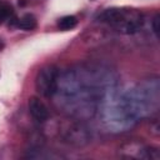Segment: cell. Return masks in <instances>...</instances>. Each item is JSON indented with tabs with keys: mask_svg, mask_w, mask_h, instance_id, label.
<instances>
[{
	"mask_svg": "<svg viewBox=\"0 0 160 160\" xmlns=\"http://www.w3.org/2000/svg\"><path fill=\"white\" fill-rule=\"evenodd\" d=\"M98 19L122 34H135L142 26V15L135 9L110 8L104 10Z\"/></svg>",
	"mask_w": 160,
	"mask_h": 160,
	"instance_id": "cell-2",
	"label": "cell"
},
{
	"mask_svg": "<svg viewBox=\"0 0 160 160\" xmlns=\"http://www.w3.org/2000/svg\"><path fill=\"white\" fill-rule=\"evenodd\" d=\"M58 79H59V71L55 66L48 65L42 68L35 79V86L40 95L45 98H51L55 95L58 89Z\"/></svg>",
	"mask_w": 160,
	"mask_h": 160,
	"instance_id": "cell-4",
	"label": "cell"
},
{
	"mask_svg": "<svg viewBox=\"0 0 160 160\" xmlns=\"http://www.w3.org/2000/svg\"><path fill=\"white\" fill-rule=\"evenodd\" d=\"M122 158H132V159H154L158 160L160 158L159 151L156 149L146 148L144 145L138 144H126L121 148Z\"/></svg>",
	"mask_w": 160,
	"mask_h": 160,
	"instance_id": "cell-5",
	"label": "cell"
},
{
	"mask_svg": "<svg viewBox=\"0 0 160 160\" xmlns=\"http://www.w3.org/2000/svg\"><path fill=\"white\" fill-rule=\"evenodd\" d=\"M159 22H160V15L156 14V15L154 16V19H152V22H151L152 31H154V34L156 35V38H159V32H160V25H159Z\"/></svg>",
	"mask_w": 160,
	"mask_h": 160,
	"instance_id": "cell-11",
	"label": "cell"
},
{
	"mask_svg": "<svg viewBox=\"0 0 160 160\" xmlns=\"http://www.w3.org/2000/svg\"><path fill=\"white\" fill-rule=\"evenodd\" d=\"M29 112L31 114V116L39 121V122H44L45 120L49 119V110L46 108V105L36 96H31L29 99Z\"/></svg>",
	"mask_w": 160,
	"mask_h": 160,
	"instance_id": "cell-7",
	"label": "cell"
},
{
	"mask_svg": "<svg viewBox=\"0 0 160 160\" xmlns=\"http://www.w3.org/2000/svg\"><path fill=\"white\" fill-rule=\"evenodd\" d=\"M78 25V19L72 15H66L61 18L58 22V26L60 30H71Z\"/></svg>",
	"mask_w": 160,
	"mask_h": 160,
	"instance_id": "cell-9",
	"label": "cell"
},
{
	"mask_svg": "<svg viewBox=\"0 0 160 160\" xmlns=\"http://www.w3.org/2000/svg\"><path fill=\"white\" fill-rule=\"evenodd\" d=\"M139 116L149 115L159 108V81L150 79L144 81L136 89L131 90Z\"/></svg>",
	"mask_w": 160,
	"mask_h": 160,
	"instance_id": "cell-3",
	"label": "cell"
},
{
	"mask_svg": "<svg viewBox=\"0 0 160 160\" xmlns=\"http://www.w3.org/2000/svg\"><path fill=\"white\" fill-rule=\"evenodd\" d=\"M12 15V8L6 2H0V24Z\"/></svg>",
	"mask_w": 160,
	"mask_h": 160,
	"instance_id": "cell-10",
	"label": "cell"
},
{
	"mask_svg": "<svg viewBox=\"0 0 160 160\" xmlns=\"http://www.w3.org/2000/svg\"><path fill=\"white\" fill-rule=\"evenodd\" d=\"M106 91L104 99L100 100V112L105 125L115 131H124L131 128L140 118L131 90L120 91L111 86Z\"/></svg>",
	"mask_w": 160,
	"mask_h": 160,
	"instance_id": "cell-1",
	"label": "cell"
},
{
	"mask_svg": "<svg viewBox=\"0 0 160 160\" xmlns=\"http://www.w3.org/2000/svg\"><path fill=\"white\" fill-rule=\"evenodd\" d=\"M64 139L66 142L75 145V146H82L89 142V132L86 128L79 122H72L70 126H68L64 131Z\"/></svg>",
	"mask_w": 160,
	"mask_h": 160,
	"instance_id": "cell-6",
	"label": "cell"
},
{
	"mask_svg": "<svg viewBox=\"0 0 160 160\" xmlns=\"http://www.w3.org/2000/svg\"><path fill=\"white\" fill-rule=\"evenodd\" d=\"M18 28H20L21 30H26V31H30V30H34L36 28V19L32 14H25L24 16H21L18 22H16Z\"/></svg>",
	"mask_w": 160,
	"mask_h": 160,
	"instance_id": "cell-8",
	"label": "cell"
}]
</instances>
